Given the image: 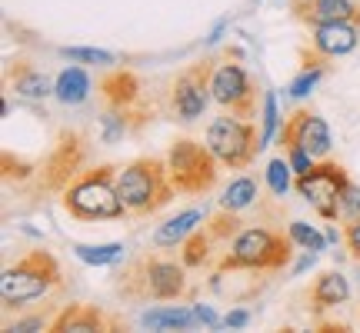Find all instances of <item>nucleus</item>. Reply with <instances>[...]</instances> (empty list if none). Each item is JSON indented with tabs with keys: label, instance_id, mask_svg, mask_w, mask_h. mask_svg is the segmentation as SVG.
<instances>
[{
	"label": "nucleus",
	"instance_id": "18",
	"mask_svg": "<svg viewBox=\"0 0 360 333\" xmlns=\"http://www.w3.org/2000/svg\"><path fill=\"white\" fill-rule=\"evenodd\" d=\"M204 223V214L200 210H184V214H177L174 220H167V223H160L154 230V247L157 250H170V247H180L187 237H191L197 227Z\"/></svg>",
	"mask_w": 360,
	"mask_h": 333
},
{
	"label": "nucleus",
	"instance_id": "17",
	"mask_svg": "<svg viewBox=\"0 0 360 333\" xmlns=\"http://www.w3.org/2000/svg\"><path fill=\"white\" fill-rule=\"evenodd\" d=\"M7 84H11L20 97H27V100H44V97L53 93V84H57V80H51L44 70H37V67L27 64V60H17V64L7 70Z\"/></svg>",
	"mask_w": 360,
	"mask_h": 333
},
{
	"label": "nucleus",
	"instance_id": "23",
	"mask_svg": "<svg viewBox=\"0 0 360 333\" xmlns=\"http://www.w3.org/2000/svg\"><path fill=\"white\" fill-rule=\"evenodd\" d=\"M254 204H257V183L250 177H237L224 190V197H220V207L224 210H237V214H244L247 207H254Z\"/></svg>",
	"mask_w": 360,
	"mask_h": 333
},
{
	"label": "nucleus",
	"instance_id": "9",
	"mask_svg": "<svg viewBox=\"0 0 360 333\" xmlns=\"http://www.w3.org/2000/svg\"><path fill=\"white\" fill-rule=\"evenodd\" d=\"M210 77H214V60H197L174 77L170 84V117L174 120L191 124L204 114L210 103Z\"/></svg>",
	"mask_w": 360,
	"mask_h": 333
},
{
	"label": "nucleus",
	"instance_id": "8",
	"mask_svg": "<svg viewBox=\"0 0 360 333\" xmlns=\"http://www.w3.org/2000/svg\"><path fill=\"white\" fill-rule=\"evenodd\" d=\"M347 170L334 160H321V164H314L310 170L304 174H297V193L307 200L314 210H317V217L323 220H337V204H340V193L347 190Z\"/></svg>",
	"mask_w": 360,
	"mask_h": 333
},
{
	"label": "nucleus",
	"instance_id": "2",
	"mask_svg": "<svg viewBox=\"0 0 360 333\" xmlns=\"http://www.w3.org/2000/svg\"><path fill=\"white\" fill-rule=\"evenodd\" d=\"M117 294L127 300H180L187 294V263L143 254L117 277Z\"/></svg>",
	"mask_w": 360,
	"mask_h": 333
},
{
	"label": "nucleus",
	"instance_id": "20",
	"mask_svg": "<svg viewBox=\"0 0 360 333\" xmlns=\"http://www.w3.org/2000/svg\"><path fill=\"white\" fill-rule=\"evenodd\" d=\"M77 164H80V137L70 133V137H64V143L57 147V154H53L47 183H51V187H60L64 177H74V174H77Z\"/></svg>",
	"mask_w": 360,
	"mask_h": 333
},
{
	"label": "nucleus",
	"instance_id": "21",
	"mask_svg": "<svg viewBox=\"0 0 360 333\" xmlns=\"http://www.w3.org/2000/svg\"><path fill=\"white\" fill-rule=\"evenodd\" d=\"M53 97L60 103H84L90 97V77L80 67H67L53 84Z\"/></svg>",
	"mask_w": 360,
	"mask_h": 333
},
{
	"label": "nucleus",
	"instance_id": "7",
	"mask_svg": "<svg viewBox=\"0 0 360 333\" xmlns=\"http://www.w3.org/2000/svg\"><path fill=\"white\" fill-rule=\"evenodd\" d=\"M207 147L214 150V157H217L220 164L231 166V170L247 166L264 150L257 127L250 120L233 117V114H224L210 120V127H207Z\"/></svg>",
	"mask_w": 360,
	"mask_h": 333
},
{
	"label": "nucleus",
	"instance_id": "32",
	"mask_svg": "<svg viewBox=\"0 0 360 333\" xmlns=\"http://www.w3.org/2000/svg\"><path fill=\"white\" fill-rule=\"evenodd\" d=\"M287 160H290V166H294V174H304V170H310V166L317 164L304 147H287Z\"/></svg>",
	"mask_w": 360,
	"mask_h": 333
},
{
	"label": "nucleus",
	"instance_id": "12",
	"mask_svg": "<svg viewBox=\"0 0 360 333\" xmlns=\"http://www.w3.org/2000/svg\"><path fill=\"white\" fill-rule=\"evenodd\" d=\"M290 11L300 24L321 27L337 20H354L360 24V4L357 0H290Z\"/></svg>",
	"mask_w": 360,
	"mask_h": 333
},
{
	"label": "nucleus",
	"instance_id": "1",
	"mask_svg": "<svg viewBox=\"0 0 360 333\" xmlns=\"http://www.w3.org/2000/svg\"><path fill=\"white\" fill-rule=\"evenodd\" d=\"M117 193L127 207V217H150L174 200V183L167 174V160L137 157L117 170Z\"/></svg>",
	"mask_w": 360,
	"mask_h": 333
},
{
	"label": "nucleus",
	"instance_id": "30",
	"mask_svg": "<svg viewBox=\"0 0 360 333\" xmlns=\"http://www.w3.org/2000/svg\"><path fill=\"white\" fill-rule=\"evenodd\" d=\"M277 127H281V120H277V97L267 90V93H264V127H260V143H264V147L274 141Z\"/></svg>",
	"mask_w": 360,
	"mask_h": 333
},
{
	"label": "nucleus",
	"instance_id": "22",
	"mask_svg": "<svg viewBox=\"0 0 360 333\" xmlns=\"http://www.w3.org/2000/svg\"><path fill=\"white\" fill-rule=\"evenodd\" d=\"M217 244L207 227H197V230L180 244V260L187 263V267H204L207 260H210V247Z\"/></svg>",
	"mask_w": 360,
	"mask_h": 333
},
{
	"label": "nucleus",
	"instance_id": "26",
	"mask_svg": "<svg viewBox=\"0 0 360 333\" xmlns=\"http://www.w3.org/2000/svg\"><path fill=\"white\" fill-rule=\"evenodd\" d=\"M287 233H290V240H294L297 247H304L310 254H317V250L327 247V237H323L321 230H314L310 223H304V220H294V223L287 227Z\"/></svg>",
	"mask_w": 360,
	"mask_h": 333
},
{
	"label": "nucleus",
	"instance_id": "24",
	"mask_svg": "<svg viewBox=\"0 0 360 333\" xmlns=\"http://www.w3.org/2000/svg\"><path fill=\"white\" fill-rule=\"evenodd\" d=\"M244 223L247 220L240 217L237 210H224V207H220V214H214L210 220H204V227L210 230L214 240H233L237 233L244 230Z\"/></svg>",
	"mask_w": 360,
	"mask_h": 333
},
{
	"label": "nucleus",
	"instance_id": "10",
	"mask_svg": "<svg viewBox=\"0 0 360 333\" xmlns=\"http://www.w3.org/2000/svg\"><path fill=\"white\" fill-rule=\"evenodd\" d=\"M210 97L224 114L254 120L257 117V87L240 64H217L210 77Z\"/></svg>",
	"mask_w": 360,
	"mask_h": 333
},
{
	"label": "nucleus",
	"instance_id": "5",
	"mask_svg": "<svg viewBox=\"0 0 360 333\" xmlns=\"http://www.w3.org/2000/svg\"><path fill=\"white\" fill-rule=\"evenodd\" d=\"M290 233L283 237L270 227H244L231 240V254H224L220 270H283L290 263Z\"/></svg>",
	"mask_w": 360,
	"mask_h": 333
},
{
	"label": "nucleus",
	"instance_id": "27",
	"mask_svg": "<svg viewBox=\"0 0 360 333\" xmlns=\"http://www.w3.org/2000/svg\"><path fill=\"white\" fill-rule=\"evenodd\" d=\"M290 160H270L267 164V183L270 190H274V197H287V190H290Z\"/></svg>",
	"mask_w": 360,
	"mask_h": 333
},
{
	"label": "nucleus",
	"instance_id": "14",
	"mask_svg": "<svg viewBox=\"0 0 360 333\" xmlns=\"http://www.w3.org/2000/svg\"><path fill=\"white\" fill-rule=\"evenodd\" d=\"M90 333V330H117V320H110L101 307L90 303H70L51 320V333Z\"/></svg>",
	"mask_w": 360,
	"mask_h": 333
},
{
	"label": "nucleus",
	"instance_id": "33",
	"mask_svg": "<svg viewBox=\"0 0 360 333\" xmlns=\"http://www.w3.org/2000/svg\"><path fill=\"white\" fill-rule=\"evenodd\" d=\"M344 244H347L350 256H354V260H360V220L344 223Z\"/></svg>",
	"mask_w": 360,
	"mask_h": 333
},
{
	"label": "nucleus",
	"instance_id": "16",
	"mask_svg": "<svg viewBox=\"0 0 360 333\" xmlns=\"http://www.w3.org/2000/svg\"><path fill=\"white\" fill-rule=\"evenodd\" d=\"M347 296H350L347 277L340 270H327L310 287V307H314V313H323V310H334L340 303H347Z\"/></svg>",
	"mask_w": 360,
	"mask_h": 333
},
{
	"label": "nucleus",
	"instance_id": "3",
	"mask_svg": "<svg viewBox=\"0 0 360 333\" xmlns=\"http://www.w3.org/2000/svg\"><path fill=\"white\" fill-rule=\"evenodd\" d=\"M64 210L74 220H120L127 207L117 193V166H94L84 170L64 190Z\"/></svg>",
	"mask_w": 360,
	"mask_h": 333
},
{
	"label": "nucleus",
	"instance_id": "28",
	"mask_svg": "<svg viewBox=\"0 0 360 333\" xmlns=\"http://www.w3.org/2000/svg\"><path fill=\"white\" fill-rule=\"evenodd\" d=\"M360 220V187L347 183V190L340 193V204H337V223H354Z\"/></svg>",
	"mask_w": 360,
	"mask_h": 333
},
{
	"label": "nucleus",
	"instance_id": "11",
	"mask_svg": "<svg viewBox=\"0 0 360 333\" xmlns=\"http://www.w3.org/2000/svg\"><path fill=\"white\" fill-rule=\"evenodd\" d=\"M281 147H304L314 160H327L330 157V130L323 124V117L314 110H297L283 120L281 127Z\"/></svg>",
	"mask_w": 360,
	"mask_h": 333
},
{
	"label": "nucleus",
	"instance_id": "25",
	"mask_svg": "<svg viewBox=\"0 0 360 333\" xmlns=\"http://www.w3.org/2000/svg\"><path fill=\"white\" fill-rule=\"evenodd\" d=\"M74 254L84 260V263H94V267H107V263H117L124 256V244H101V247H87L77 244Z\"/></svg>",
	"mask_w": 360,
	"mask_h": 333
},
{
	"label": "nucleus",
	"instance_id": "15",
	"mask_svg": "<svg viewBox=\"0 0 360 333\" xmlns=\"http://www.w3.org/2000/svg\"><path fill=\"white\" fill-rule=\"evenodd\" d=\"M101 93H103V103L114 107V110H134V103L141 100V80L134 70H124L117 67L110 74L101 77Z\"/></svg>",
	"mask_w": 360,
	"mask_h": 333
},
{
	"label": "nucleus",
	"instance_id": "13",
	"mask_svg": "<svg viewBox=\"0 0 360 333\" xmlns=\"http://www.w3.org/2000/svg\"><path fill=\"white\" fill-rule=\"evenodd\" d=\"M357 44H360V24H354V20L310 27V47L323 53V57H344V53L357 51Z\"/></svg>",
	"mask_w": 360,
	"mask_h": 333
},
{
	"label": "nucleus",
	"instance_id": "19",
	"mask_svg": "<svg viewBox=\"0 0 360 333\" xmlns=\"http://www.w3.org/2000/svg\"><path fill=\"white\" fill-rule=\"evenodd\" d=\"M141 323L150 330H191L193 323H200L197 307H154L143 310Z\"/></svg>",
	"mask_w": 360,
	"mask_h": 333
},
{
	"label": "nucleus",
	"instance_id": "35",
	"mask_svg": "<svg viewBox=\"0 0 360 333\" xmlns=\"http://www.w3.org/2000/svg\"><path fill=\"white\" fill-rule=\"evenodd\" d=\"M247 320H250V313H247V310H231V313L224 317V323L233 327V330H237V327H247Z\"/></svg>",
	"mask_w": 360,
	"mask_h": 333
},
{
	"label": "nucleus",
	"instance_id": "4",
	"mask_svg": "<svg viewBox=\"0 0 360 333\" xmlns=\"http://www.w3.org/2000/svg\"><path fill=\"white\" fill-rule=\"evenodd\" d=\"M64 283L60 263L57 256L47 250H30L24 254L13 267L4 270L0 277V296H4V307H24L37 296H47L51 290H57Z\"/></svg>",
	"mask_w": 360,
	"mask_h": 333
},
{
	"label": "nucleus",
	"instance_id": "6",
	"mask_svg": "<svg viewBox=\"0 0 360 333\" xmlns=\"http://www.w3.org/2000/svg\"><path fill=\"white\" fill-rule=\"evenodd\" d=\"M220 160L214 157V150L207 143H197L191 137H180V141L170 143L167 154V174L170 183L177 193H187V197H200V193H210L214 183H217L220 174Z\"/></svg>",
	"mask_w": 360,
	"mask_h": 333
},
{
	"label": "nucleus",
	"instance_id": "31",
	"mask_svg": "<svg viewBox=\"0 0 360 333\" xmlns=\"http://www.w3.org/2000/svg\"><path fill=\"white\" fill-rule=\"evenodd\" d=\"M321 77H323V64L304 67V70H300V77L290 84V93H294V97H307L310 90L317 87V80H321Z\"/></svg>",
	"mask_w": 360,
	"mask_h": 333
},
{
	"label": "nucleus",
	"instance_id": "29",
	"mask_svg": "<svg viewBox=\"0 0 360 333\" xmlns=\"http://www.w3.org/2000/svg\"><path fill=\"white\" fill-rule=\"evenodd\" d=\"M67 60H80V64H97V67H110L117 60L110 51H94V47H60Z\"/></svg>",
	"mask_w": 360,
	"mask_h": 333
},
{
	"label": "nucleus",
	"instance_id": "34",
	"mask_svg": "<svg viewBox=\"0 0 360 333\" xmlns=\"http://www.w3.org/2000/svg\"><path fill=\"white\" fill-rule=\"evenodd\" d=\"M17 330H51V323L44 317H24V320L7 323V333H17Z\"/></svg>",
	"mask_w": 360,
	"mask_h": 333
}]
</instances>
